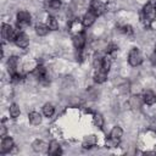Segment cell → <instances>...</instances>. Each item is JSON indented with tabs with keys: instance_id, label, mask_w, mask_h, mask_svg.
I'll list each match as a JSON object with an SVG mask.
<instances>
[{
	"instance_id": "cell-13",
	"label": "cell",
	"mask_w": 156,
	"mask_h": 156,
	"mask_svg": "<svg viewBox=\"0 0 156 156\" xmlns=\"http://www.w3.org/2000/svg\"><path fill=\"white\" fill-rule=\"evenodd\" d=\"M28 118H29V122H30L33 126H38V124L41 123V116H40L39 112H35V111L30 112L29 116H28Z\"/></svg>"
},
{
	"instance_id": "cell-9",
	"label": "cell",
	"mask_w": 156,
	"mask_h": 156,
	"mask_svg": "<svg viewBox=\"0 0 156 156\" xmlns=\"http://www.w3.org/2000/svg\"><path fill=\"white\" fill-rule=\"evenodd\" d=\"M122 136H123V130H122V128L118 127V126L113 127L112 130H111V133H110V138H111V140H112L113 143H118L119 139H121Z\"/></svg>"
},
{
	"instance_id": "cell-14",
	"label": "cell",
	"mask_w": 156,
	"mask_h": 156,
	"mask_svg": "<svg viewBox=\"0 0 156 156\" xmlns=\"http://www.w3.org/2000/svg\"><path fill=\"white\" fill-rule=\"evenodd\" d=\"M49 154L51 155H60L61 154V149H60V144L56 140H52L49 144Z\"/></svg>"
},
{
	"instance_id": "cell-29",
	"label": "cell",
	"mask_w": 156,
	"mask_h": 156,
	"mask_svg": "<svg viewBox=\"0 0 156 156\" xmlns=\"http://www.w3.org/2000/svg\"><path fill=\"white\" fill-rule=\"evenodd\" d=\"M155 52H156V45H155Z\"/></svg>"
},
{
	"instance_id": "cell-17",
	"label": "cell",
	"mask_w": 156,
	"mask_h": 156,
	"mask_svg": "<svg viewBox=\"0 0 156 156\" xmlns=\"http://www.w3.org/2000/svg\"><path fill=\"white\" fill-rule=\"evenodd\" d=\"M9 113L11 116V118H17L21 113V110H20V106L17 104H11L10 105V108H9Z\"/></svg>"
},
{
	"instance_id": "cell-12",
	"label": "cell",
	"mask_w": 156,
	"mask_h": 156,
	"mask_svg": "<svg viewBox=\"0 0 156 156\" xmlns=\"http://www.w3.org/2000/svg\"><path fill=\"white\" fill-rule=\"evenodd\" d=\"M17 65H18V60H17V57L12 56V57H10V58L7 60V69H9V72H10L11 74H15V73H16Z\"/></svg>"
},
{
	"instance_id": "cell-20",
	"label": "cell",
	"mask_w": 156,
	"mask_h": 156,
	"mask_svg": "<svg viewBox=\"0 0 156 156\" xmlns=\"http://www.w3.org/2000/svg\"><path fill=\"white\" fill-rule=\"evenodd\" d=\"M46 24H48L49 29H51V30H56V29L58 28V22H57V20H56L55 17H52V16H49V17H48Z\"/></svg>"
},
{
	"instance_id": "cell-8",
	"label": "cell",
	"mask_w": 156,
	"mask_h": 156,
	"mask_svg": "<svg viewBox=\"0 0 156 156\" xmlns=\"http://www.w3.org/2000/svg\"><path fill=\"white\" fill-rule=\"evenodd\" d=\"M72 41H73L74 48L78 49V50H82L84 48V45H85V38H84V35L82 33H78V34L73 35Z\"/></svg>"
},
{
	"instance_id": "cell-3",
	"label": "cell",
	"mask_w": 156,
	"mask_h": 156,
	"mask_svg": "<svg viewBox=\"0 0 156 156\" xmlns=\"http://www.w3.org/2000/svg\"><path fill=\"white\" fill-rule=\"evenodd\" d=\"M1 34H2V38L6 39V40H15L17 33L15 32V29L7 24V23H4L2 24V29H1Z\"/></svg>"
},
{
	"instance_id": "cell-7",
	"label": "cell",
	"mask_w": 156,
	"mask_h": 156,
	"mask_svg": "<svg viewBox=\"0 0 156 156\" xmlns=\"http://www.w3.org/2000/svg\"><path fill=\"white\" fill-rule=\"evenodd\" d=\"M96 16H98V15H96L93 10H89L88 12H85V15H84V17H83V24H84L85 27H90V26L95 22Z\"/></svg>"
},
{
	"instance_id": "cell-19",
	"label": "cell",
	"mask_w": 156,
	"mask_h": 156,
	"mask_svg": "<svg viewBox=\"0 0 156 156\" xmlns=\"http://www.w3.org/2000/svg\"><path fill=\"white\" fill-rule=\"evenodd\" d=\"M95 144H96V136L95 135H88L84 138V143H83L84 147H91Z\"/></svg>"
},
{
	"instance_id": "cell-6",
	"label": "cell",
	"mask_w": 156,
	"mask_h": 156,
	"mask_svg": "<svg viewBox=\"0 0 156 156\" xmlns=\"http://www.w3.org/2000/svg\"><path fill=\"white\" fill-rule=\"evenodd\" d=\"M12 147H13V140H12V138H10V136L2 138V140H1V146H0V151H1L2 154H5V152L11 151Z\"/></svg>"
},
{
	"instance_id": "cell-25",
	"label": "cell",
	"mask_w": 156,
	"mask_h": 156,
	"mask_svg": "<svg viewBox=\"0 0 156 156\" xmlns=\"http://www.w3.org/2000/svg\"><path fill=\"white\" fill-rule=\"evenodd\" d=\"M49 6H50L51 9L57 10V9H60V6H61V0H49Z\"/></svg>"
},
{
	"instance_id": "cell-16",
	"label": "cell",
	"mask_w": 156,
	"mask_h": 156,
	"mask_svg": "<svg viewBox=\"0 0 156 156\" xmlns=\"http://www.w3.org/2000/svg\"><path fill=\"white\" fill-rule=\"evenodd\" d=\"M32 147H33V150L34 151H37V152H43V151H45L46 150V144L43 141V140H35L33 144H32Z\"/></svg>"
},
{
	"instance_id": "cell-24",
	"label": "cell",
	"mask_w": 156,
	"mask_h": 156,
	"mask_svg": "<svg viewBox=\"0 0 156 156\" xmlns=\"http://www.w3.org/2000/svg\"><path fill=\"white\" fill-rule=\"evenodd\" d=\"M94 123L98 128H101L104 126V117L100 113H95L94 115Z\"/></svg>"
},
{
	"instance_id": "cell-10",
	"label": "cell",
	"mask_w": 156,
	"mask_h": 156,
	"mask_svg": "<svg viewBox=\"0 0 156 156\" xmlns=\"http://www.w3.org/2000/svg\"><path fill=\"white\" fill-rule=\"evenodd\" d=\"M143 101L146 105H154L156 102V94L151 90H146L143 95Z\"/></svg>"
},
{
	"instance_id": "cell-22",
	"label": "cell",
	"mask_w": 156,
	"mask_h": 156,
	"mask_svg": "<svg viewBox=\"0 0 156 156\" xmlns=\"http://www.w3.org/2000/svg\"><path fill=\"white\" fill-rule=\"evenodd\" d=\"M106 79H107V72H104V71L99 69L98 73L95 74V82L101 84V83H104Z\"/></svg>"
},
{
	"instance_id": "cell-1",
	"label": "cell",
	"mask_w": 156,
	"mask_h": 156,
	"mask_svg": "<svg viewBox=\"0 0 156 156\" xmlns=\"http://www.w3.org/2000/svg\"><path fill=\"white\" fill-rule=\"evenodd\" d=\"M128 62L133 67H136V66L141 65V62H143V55H141V52L138 49H132L129 51V55H128Z\"/></svg>"
},
{
	"instance_id": "cell-30",
	"label": "cell",
	"mask_w": 156,
	"mask_h": 156,
	"mask_svg": "<svg viewBox=\"0 0 156 156\" xmlns=\"http://www.w3.org/2000/svg\"><path fill=\"white\" fill-rule=\"evenodd\" d=\"M155 134H156V129H155Z\"/></svg>"
},
{
	"instance_id": "cell-4",
	"label": "cell",
	"mask_w": 156,
	"mask_h": 156,
	"mask_svg": "<svg viewBox=\"0 0 156 156\" xmlns=\"http://www.w3.org/2000/svg\"><path fill=\"white\" fill-rule=\"evenodd\" d=\"M30 23V13L28 11H20L17 13V24L18 27H26Z\"/></svg>"
},
{
	"instance_id": "cell-2",
	"label": "cell",
	"mask_w": 156,
	"mask_h": 156,
	"mask_svg": "<svg viewBox=\"0 0 156 156\" xmlns=\"http://www.w3.org/2000/svg\"><path fill=\"white\" fill-rule=\"evenodd\" d=\"M143 12H144V18L146 20L147 23L152 22L156 18V6L154 4H151V2H149V4H146L144 6Z\"/></svg>"
},
{
	"instance_id": "cell-28",
	"label": "cell",
	"mask_w": 156,
	"mask_h": 156,
	"mask_svg": "<svg viewBox=\"0 0 156 156\" xmlns=\"http://www.w3.org/2000/svg\"><path fill=\"white\" fill-rule=\"evenodd\" d=\"M5 135H6V127H5V126H1V132H0V136L5 138Z\"/></svg>"
},
{
	"instance_id": "cell-18",
	"label": "cell",
	"mask_w": 156,
	"mask_h": 156,
	"mask_svg": "<svg viewBox=\"0 0 156 156\" xmlns=\"http://www.w3.org/2000/svg\"><path fill=\"white\" fill-rule=\"evenodd\" d=\"M141 102H144L143 99H140V98L136 96V95H133V96L130 98V100H129V104H130V106H132L133 108H140V107H141Z\"/></svg>"
},
{
	"instance_id": "cell-11",
	"label": "cell",
	"mask_w": 156,
	"mask_h": 156,
	"mask_svg": "<svg viewBox=\"0 0 156 156\" xmlns=\"http://www.w3.org/2000/svg\"><path fill=\"white\" fill-rule=\"evenodd\" d=\"M90 7H91V10H93L96 15L104 12V10H105V5H104L100 0H93L91 4H90Z\"/></svg>"
},
{
	"instance_id": "cell-21",
	"label": "cell",
	"mask_w": 156,
	"mask_h": 156,
	"mask_svg": "<svg viewBox=\"0 0 156 156\" xmlns=\"http://www.w3.org/2000/svg\"><path fill=\"white\" fill-rule=\"evenodd\" d=\"M55 112V107L51 105V104H45L43 106V113L45 117H51Z\"/></svg>"
},
{
	"instance_id": "cell-15",
	"label": "cell",
	"mask_w": 156,
	"mask_h": 156,
	"mask_svg": "<svg viewBox=\"0 0 156 156\" xmlns=\"http://www.w3.org/2000/svg\"><path fill=\"white\" fill-rule=\"evenodd\" d=\"M35 32H37V34H38L39 37H44V35H46V34L49 33V27H48V24L38 23V24L35 26Z\"/></svg>"
},
{
	"instance_id": "cell-5",
	"label": "cell",
	"mask_w": 156,
	"mask_h": 156,
	"mask_svg": "<svg viewBox=\"0 0 156 156\" xmlns=\"http://www.w3.org/2000/svg\"><path fill=\"white\" fill-rule=\"evenodd\" d=\"M15 43L18 48L21 49H26L29 45V39L24 33H17L16 38H15Z\"/></svg>"
},
{
	"instance_id": "cell-26",
	"label": "cell",
	"mask_w": 156,
	"mask_h": 156,
	"mask_svg": "<svg viewBox=\"0 0 156 156\" xmlns=\"http://www.w3.org/2000/svg\"><path fill=\"white\" fill-rule=\"evenodd\" d=\"M106 51H107V54H115V52L117 51V45H115V44H110V45H107Z\"/></svg>"
},
{
	"instance_id": "cell-23",
	"label": "cell",
	"mask_w": 156,
	"mask_h": 156,
	"mask_svg": "<svg viewBox=\"0 0 156 156\" xmlns=\"http://www.w3.org/2000/svg\"><path fill=\"white\" fill-rule=\"evenodd\" d=\"M110 68H111V61H110V58L104 57L102 58V62H101V66H100V69L104 71V72H108Z\"/></svg>"
},
{
	"instance_id": "cell-27",
	"label": "cell",
	"mask_w": 156,
	"mask_h": 156,
	"mask_svg": "<svg viewBox=\"0 0 156 156\" xmlns=\"http://www.w3.org/2000/svg\"><path fill=\"white\" fill-rule=\"evenodd\" d=\"M150 61H151V63H152L154 66H156V52L150 56Z\"/></svg>"
}]
</instances>
